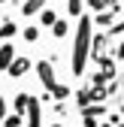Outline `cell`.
<instances>
[{"label": "cell", "mask_w": 124, "mask_h": 127, "mask_svg": "<svg viewBox=\"0 0 124 127\" xmlns=\"http://www.w3.org/2000/svg\"><path fill=\"white\" fill-rule=\"evenodd\" d=\"M30 97H33V94H15V97H12V112H15V115H24V118H27Z\"/></svg>", "instance_id": "5b68a950"}, {"label": "cell", "mask_w": 124, "mask_h": 127, "mask_svg": "<svg viewBox=\"0 0 124 127\" xmlns=\"http://www.w3.org/2000/svg\"><path fill=\"white\" fill-rule=\"evenodd\" d=\"M21 121H24V115L9 112V115H6V121H3V127H21Z\"/></svg>", "instance_id": "e0dca14e"}, {"label": "cell", "mask_w": 124, "mask_h": 127, "mask_svg": "<svg viewBox=\"0 0 124 127\" xmlns=\"http://www.w3.org/2000/svg\"><path fill=\"white\" fill-rule=\"evenodd\" d=\"M0 3H6V0H0Z\"/></svg>", "instance_id": "7402d4cb"}, {"label": "cell", "mask_w": 124, "mask_h": 127, "mask_svg": "<svg viewBox=\"0 0 124 127\" xmlns=\"http://www.w3.org/2000/svg\"><path fill=\"white\" fill-rule=\"evenodd\" d=\"M55 21H58V15H55L52 9H42V12H39V21H36V24H42V27H55Z\"/></svg>", "instance_id": "5bb4252c"}, {"label": "cell", "mask_w": 124, "mask_h": 127, "mask_svg": "<svg viewBox=\"0 0 124 127\" xmlns=\"http://www.w3.org/2000/svg\"><path fill=\"white\" fill-rule=\"evenodd\" d=\"M106 45H109V33H100V36H94V49H91V52H94L97 58H103V49H106Z\"/></svg>", "instance_id": "4fadbf2b"}, {"label": "cell", "mask_w": 124, "mask_h": 127, "mask_svg": "<svg viewBox=\"0 0 124 127\" xmlns=\"http://www.w3.org/2000/svg\"><path fill=\"white\" fill-rule=\"evenodd\" d=\"M45 3H49V0H24L21 3V15L24 18H33V15H39L45 9Z\"/></svg>", "instance_id": "8992f818"}, {"label": "cell", "mask_w": 124, "mask_h": 127, "mask_svg": "<svg viewBox=\"0 0 124 127\" xmlns=\"http://www.w3.org/2000/svg\"><path fill=\"white\" fill-rule=\"evenodd\" d=\"M15 33H18V24L12 18H3V24H0V42H9Z\"/></svg>", "instance_id": "52a82bcc"}, {"label": "cell", "mask_w": 124, "mask_h": 127, "mask_svg": "<svg viewBox=\"0 0 124 127\" xmlns=\"http://www.w3.org/2000/svg\"><path fill=\"white\" fill-rule=\"evenodd\" d=\"M82 9H85V0H67V12L73 15V18H82L85 15Z\"/></svg>", "instance_id": "7c38bea8"}, {"label": "cell", "mask_w": 124, "mask_h": 127, "mask_svg": "<svg viewBox=\"0 0 124 127\" xmlns=\"http://www.w3.org/2000/svg\"><path fill=\"white\" fill-rule=\"evenodd\" d=\"M67 30H70V24H67V21H61V18H58V21H55V27H52V33H55L58 39H64V36H67Z\"/></svg>", "instance_id": "2e32d148"}, {"label": "cell", "mask_w": 124, "mask_h": 127, "mask_svg": "<svg viewBox=\"0 0 124 127\" xmlns=\"http://www.w3.org/2000/svg\"><path fill=\"white\" fill-rule=\"evenodd\" d=\"M30 67H33V64H30V58H21V55H18V58L9 64V70H6V73H9L12 79H21V76H24Z\"/></svg>", "instance_id": "277c9868"}, {"label": "cell", "mask_w": 124, "mask_h": 127, "mask_svg": "<svg viewBox=\"0 0 124 127\" xmlns=\"http://www.w3.org/2000/svg\"><path fill=\"white\" fill-rule=\"evenodd\" d=\"M100 115H106V106L103 103H91V106L82 109V118H100Z\"/></svg>", "instance_id": "30bf717a"}, {"label": "cell", "mask_w": 124, "mask_h": 127, "mask_svg": "<svg viewBox=\"0 0 124 127\" xmlns=\"http://www.w3.org/2000/svg\"><path fill=\"white\" fill-rule=\"evenodd\" d=\"M70 94H73V91H70V85H64V82H58V85L52 88V94H49V97H55L58 103H64V100L70 97Z\"/></svg>", "instance_id": "9c48e42d"}, {"label": "cell", "mask_w": 124, "mask_h": 127, "mask_svg": "<svg viewBox=\"0 0 124 127\" xmlns=\"http://www.w3.org/2000/svg\"><path fill=\"white\" fill-rule=\"evenodd\" d=\"M100 127H115V124H112V121H103V124H100Z\"/></svg>", "instance_id": "ffe728a7"}, {"label": "cell", "mask_w": 124, "mask_h": 127, "mask_svg": "<svg viewBox=\"0 0 124 127\" xmlns=\"http://www.w3.org/2000/svg\"><path fill=\"white\" fill-rule=\"evenodd\" d=\"M6 115H9V103H6L3 94H0V121H6Z\"/></svg>", "instance_id": "d6986e66"}, {"label": "cell", "mask_w": 124, "mask_h": 127, "mask_svg": "<svg viewBox=\"0 0 124 127\" xmlns=\"http://www.w3.org/2000/svg\"><path fill=\"white\" fill-rule=\"evenodd\" d=\"M36 76H39V82L45 88H55L58 85V79H55V67H52V61H36Z\"/></svg>", "instance_id": "7a4b0ae2"}, {"label": "cell", "mask_w": 124, "mask_h": 127, "mask_svg": "<svg viewBox=\"0 0 124 127\" xmlns=\"http://www.w3.org/2000/svg\"><path fill=\"white\" fill-rule=\"evenodd\" d=\"M109 21H115V12H112V9H103V12H94V24H97V27H112Z\"/></svg>", "instance_id": "ba28073f"}, {"label": "cell", "mask_w": 124, "mask_h": 127, "mask_svg": "<svg viewBox=\"0 0 124 127\" xmlns=\"http://www.w3.org/2000/svg\"><path fill=\"white\" fill-rule=\"evenodd\" d=\"M15 58H18V55H15V45H12V39L9 42H0V70H9V64L15 61Z\"/></svg>", "instance_id": "3957f363"}, {"label": "cell", "mask_w": 124, "mask_h": 127, "mask_svg": "<svg viewBox=\"0 0 124 127\" xmlns=\"http://www.w3.org/2000/svg\"><path fill=\"white\" fill-rule=\"evenodd\" d=\"M121 127H124V124H121Z\"/></svg>", "instance_id": "cb8c5ba5"}, {"label": "cell", "mask_w": 124, "mask_h": 127, "mask_svg": "<svg viewBox=\"0 0 124 127\" xmlns=\"http://www.w3.org/2000/svg\"><path fill=\"white\" fill-rule=\"evenodd\" d=\"M21 36H24V42H39V24H27Z\"/></svg>", "instance_id": "9a60e30c"}, {"label": "cell", "mask_w": 124, "mask_h": 127, "mask_svg": "<svg viewBox=\"0 0 124 127\" xmlns=\"http://www.w3.org/2000/svg\"><path fill=\"white\" fill-rule=\"evenodd\" d=\"M91 27H94V18H91V15H82L79 24H76V42H73V76H85V61L91 58V49H94Z\"/></svg>", "instance_id": "6da1fadb"}, {"label": "cell", "mask_w": 124, "mask_h": 127, "mask_svg": "<svg viewBox=\"0 0 124 127\" xmlns=\"http://www.w3.org/2000/svg\"><path fill=\"white\" fill-rule=\"evenodd\" d=\"M76 100H79V106L85 109V106L94 103V91H91V88H79V91H76Z\"/></svg>", "instance_id": "8fae6325"}, {"label": "cell", "mask_w": 124, "mask_h": 127, "mask_svg": "<svg viewBox=\"0 0 124 127\" xmlns=\"http://www.w3.org/2000/svg\"><path fill=\"white\" fill-rule=\"evenodd\" d=\"M121 115H124V109H121Z\"/></svg>", "instance_id": "603a6c76"}, {"label": "cell", "mask_w": 124, "mask_h": 127, "mask_svg": "<svg viewBox=\"0 0 124 127\" xmlns=\"http://www.w3.org/2000/svg\"><path fill=\"white\" fill-rule=\"evenodd\" d=\"M109 36H124V21H115L109 27Z\"/></svg>", "instance_id": "ac0fdd59"}, {"label": "cell", "mask_w": 124, "mask_h": 127, "mask_svg": "<svg viewBox=\"0 0 124 127\" xmlns=\"http://www.w3.org/2000/svg\"><path fill=\"white\" fill-rule=\"evenodd\" d=\"M52 127H64V124H61V121H55V124H52Z\"/></svg>", "instance_id": "44dd1931"}]
</instances>
